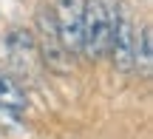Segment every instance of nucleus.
Segmentation results:
<instances>
[{
    "instance_id": "423d86ee",
    "label": "nucleus",
    "mask_w": 153,
    "mask_h": 139,
    "mask_svg": "<svg viewBox=\"0 0 153 139\" xmlns=\"http://www.w3.org/2000/svg\"><path fill=\"white\" fill-rule=\"evenodd\" d=\"M153 65V34L150 26H145L142 31H136V48H133V71L139 77H150Z\"/></svg>"
},
{
    "instance_id": "20e7f679",
    "label": "nucleus",
    "mask_w": 153,
    "mask_h": 139,
    "mask_svg": "<svg viewBox=\"0 0 153 139\" xmlns=\"http://www.w3.org/2000/svg\"><path fill=\"white\" fill-rule=\"evenodd\" d=\"M37 31H40V51H43V60L51 68H65V51L60 45L57 37V26H54V11L40 9L37 11Z\"/></svg>"
},
{
    "instance_id": "f257e3e1",
    "label": "nucleus",
    "mask_w": 153,
    "mask_h": 139,
    "mask_svg": "<svg viewBox=\"0 0 153 139\" xmlns=\"http://www.w3.org/2000/svg\"><path fill=\"white\" fill-rule=\"evenodd\" d=\"M116 17V0H82V54L88 60H102L108 54Z\"/></svg>"
},
{
    "instance_id": "7ed1b4c3",
    "label": "nucleus",
    "mask_w": 153,
    "mask_h": 139,
    "mask_svg": "<svg viewBox=\"0 0 153 139\" xmlns=\"http://www.w3.org/2000/svg\"><path fill=\"white\" fill-rule=\"evenodd\" d=\"M133 48H136V26H133V17L119 6V17L108 45V54L119 74H133Z\"/></svg>"
},
{
    "instance_id": "0eeeda50",
    "label": "nucleus",
    "mask_w": 153,
    "mask_h": 139,
    "mask_svg": "<svg viewBox=\"0 0 153 139\" xmlns=\"http://www.w3.org/2000/svg\"><path fill=\"white\" fill-rule=\"evenodd\" d=\"M0 105L14 108V111H26V105H28L26 88H23L14 77H9L3 68H0Z\"/></svg>"
},
{
    "instance_id": "39448f33",
    "label": "nucleus",
    "mask_w": 153,
    "mask_h": 139,
    "mask_svg": "<svg viewBox=\"0 0 153 139\" xmlns=\"http://www.w3.org/2000/svg\"><path fill=\"white\" fill-rule=\"evenodd\" d=\"M9 54H11V62H14L20 71H31L34 68V57H37V43L28 31H14L9 34Z\"/></svg>"
},
{
    "instance_id": "f03ea898",
    "label": "nucleus",
    "mask_w": 153,
    "mask_h": 139,
    "mask_svg": "<svg viewBox=\"0 0 153 139\" xmlns=\"http://www.w3.org/2000/svg\"><path fill=\"white\" fill-rule=\"evenodd\" d=\"M54 26L62 51L68 57L82 54V0H57Z\"/></svg>"
}]
</instances>
